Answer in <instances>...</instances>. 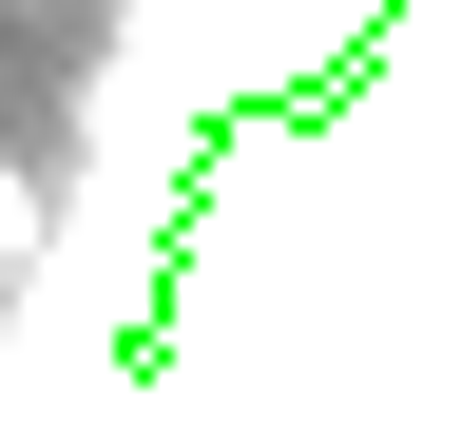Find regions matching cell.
<instances>
[{
    "instance_id": "cell-1",
    "label": "cell",
    "mask_w": 462,
    "mask_h": 443,
    "mask_svg": "<svg viewBox=\"0 0 462 443\" xmlns=\"http://www.w3.org/2000/svg\"><path fill=\"white\" fill-rule=\"evenodd\" d=\"M20 232H39V174H20V154H0V251H20Z\"/></svg>"
}]
</instances>
